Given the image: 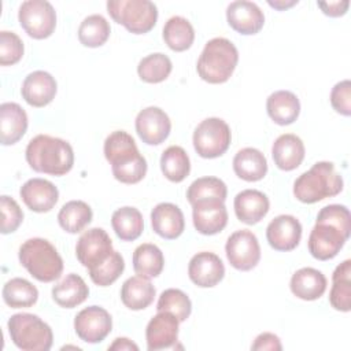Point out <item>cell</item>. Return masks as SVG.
Returning <instances> with one entry per match:
<instances>
[{
  "instance_id": "obj_1",
  "label": "cell",
  "mask_w": 351,
  "mask_h": 351,
  "mask_svg": "<svg viewBox=\"0 0 351 351\" xmlns=\"http://www.w3.org/2000/svg\"><path fill=\"white\" fill-rule=\"evenodd\" d=\"M104 156L112 176L122 184H137L147 174V160L140 154L134 138L125 130H115L104 140Z\"/></svg>"
},
{
  "instance_id": "obj_2",
  "label": "cell",
  "mask_w": 351,
  "mask_h": 351,
  "mask_svg": "<svg viewBox=\"0 0 351 351\" xmlns=\"http://www.w3.org/2000/svg\"><path fill=\"white\" fill-rule=\"evenodd\" d=\"M27 165L37 173L64 176L74 165V151L70 143L49 134L33 137L25 151Z\"/></svg>"
},
{
  "instance_id": "obj_3",
  "label": "cell",
  "mask_w": 351,
  "mask_h": 351,
  "mask_svg": "<svg viewBox=\"0 0 351 351\" xmlns=\"http://www.w3.org/2000/svg\"><path fill=\"white\" fill-rule=\"evenodd\" d=\"M343 191V178L332 162H317L302 173L293 182L295 197L307 204L339 195Z\"/></svg>"
},
{
  "instance_id": "obj_4",
  "label": "cell",
  "mask_w": 351,
  "mask_h": 351,
  "mask_svg": "<svg viewBox=\"0 0 351 351\" xmlns=\"http://www.w3.org/2000/svg\"><path fill=\"white\" fill-rule=\"evenodd\" d=\"M239 62V51L234 44L225 37L208 40L197 59L196 70L199 77L208 84L226 82Z\"/></svg>"
},
{
  "instance_id": "obj_5",
  "label": "cell",
  "mask_w": 351,
  "mask_h": 351,
  "mask_svg": "<svg viewBox=\"0 0 351 351\" xmlns=\"http://www.w3.org/2000/svg\"><path fill=\"white\" fill-rule=\"evenodd\" d=\"M18 258L30 276L41 282H52L62 276L63 259L47 239H27L21 244Z\"/></svg>"
},
{
  "instance_id": "obj_6",
  "label": "cell",
  "mask_w": 351,
  "mask_h": 351,
  "mask_svg": "<svg viewBox=\"0 0 351 351\" xmlns=\"http://www.w3.org/2000/svg\"><path fill=\"white\" fill-rule=\"evenodd\" d=\"M7 326L12 343L22 351H48L52 347V329L36 314H14Z\"/></svg>"
},
{
  "instance_id": "obj_7",
  "label": "cell",
  "mask_w": 351,
  "mask_h": 351,
  "mask_svg": "<svg viewBox=\"0 0 351 351\" xmlns=\"http://www.w3.org/2000/svg\"><path fill=\"white\" fill-rule=\"evenodd\" d=\"M107 12L133 34L148 33L158 21V8L149 0H108Z\"/></svg>"
},
{
  "instance_id": "obj_8",
  "label": "cell",
  "mask_w": 351,
  "mask_h": 351,
  "mask_svg": "<svg viewBox=\"0 0 351 351\" xmlns=\"http://www.w3.org/2000/svg\"><path fill=\"white\" fill-rule=\"evenodd\" d=\"M232 140L229 125L217 117L203 119L195 129L192 141L199 156L214 159L223 155Z\"/></svg>"
},
{
  "instance_id": "obj_9",
  "label": "cell",
  "mask_w": 351,
  "mask_h": 351,
  "mask_svg": "<svg viewBox=\"0 0 351 351\" xmlns=\"http://www.w3.org/2000/svg\"><path fill=\"white\" fill-rule=\"evenodd\" d=\"M18 21L30 37L44 40L55 30L56 12L49 1L26 0L19 7Z\"/></svg>"
},
{
  "instance_id": "obj_10",
  "label": "cell",
  "mask_w": 351,
  "mask_h": 351,
  "mask_svg": "<svg viewBox=\"0 0 351 351\" xmlns=\"http://www.w3.org/2000/svg\"><path fill=\"white\" fill-rule=\"evenodd\" d=\"M226 258L240 271L252 270L261 261V245L258 237L248 229L233 232L225 244Z\"/></svg>"
},
{
  "instance_id": "obj_11",
  "label": "cell",
  "mask_w": 351,
  "mask_h": 351,
  "mask_svg": "<svg viewBox=\"0 0 351 351\" xmlns=\"http://www.w3.org/2000/svg\"><path fill=\"white\" fill-rule=\"evenodd\" d=\"M112 251V241L103 228L88 229L75 244V256L88 270L103 263Z\"/></svg>"
},
{
  "instance_id": "obj_12",
  "label": "cell",
  "mask_w": 351,
  "mask_h": 351,
  "mask_svg": "<svg viewBox=\"0 0 351 351\" xmlns=\"http://www.w3.org/2000/svg\"><path fill=\"white\" fill-rule=\"evenodd\" d=\"M112 329V318L110 313L100 306H89L82 308L74 318V330L77 336L90 344L103 341Z\"/></svg>"
},
{
  "instance_id": "obj_13",
  "label": "cell",
  "mask_w": 351,
  "mask_h": 351,
  "mask_svg": "<svg viewBox=\"0 0 351 351\" xmlns=\"http://www.w3.org/2000/svg\"><path fill=\"white\" fill-rule=\"evenodd\" d=\"M134 126L143 143L148 145H159L169 137L171 121L162 108L149 106L137 114Z\"/></svg>"
},
{
  "instance_id": "obj_14",
  "label": "cell",
  "mask_w": 351,
  "mask_h": 351,
  "mask_svg": "<svg viewBox=\"0 0 351 351\" xmlns=\"http://www.w3.org/2000/svg\"><path fill=\"white\" fill-rule=\"evenodd\" d=\"M348 237L336 226L326 222H315L308 236V251L318 261L335 258Z\"/></svg>"
},
{
  "instance_id": "obj_15",
  "label": "cell",
  "mask_w": 351,
  "mask_h": 351,
  "mask_svg": "<svg viewBox=\"0 0 351 351\" xmlns=\"http://www.w3.org/2000/svg\"><path fill=\"white\" fill-rule=\"evenodd\" d=\"M195 229L204 236L222 232L228 223V210L222 200L208 199L192 204Z\"/></svg>"
},
{
  "instance_id": "obj_16",
  "label": "cell",
  "mask_w": 351,
  "mask_h": 351,
  "mask_svg": "<svg viewBox=\"0 0 351 351\" xmlns=\"http://www.w3.org/2000/svg\"><path fill=\"white\" fill-rule=\"evenodd\" d=\"M266 239L269 245L276 251H292L302 239V225L296 217L281 214L269 222Z\"/></svg>"
},
{
  "instance_id": "obj_17",
  "label": "cell",
  "mask_w": 351,
  "mask_h": 351,
  "mask_svg": "<svg viewBox=\"0 0 351 351\" xmlns=\"http://www.w3.org/2000/svg\"><path fill=\"white\" fill-rule=\"evenodd\" d=\"M226 21L237 33L251 36L261 32L265 25V15L256 3L236 0L226 8Z\"/></svg>"
},
{
  "instance_id": "obj_18",
  "label": "cell",
  "mask_w": 351,
  "mask_h": 351,
  "mask_svg": "<svg viewBox=\"0 0 351 351\" xmlns=\"http://www.w3.org/2000/svg\"><path fill=\"white\" fill-rule=\"evenodd\" d=\"M188 276L195 285L200 288H211L223 278L225 266L217 254L202 251L191 258Z\"/></svg>"
},
{
  "instance_id": "obj_19",
  "label": "cell",
  "mask_w": 351,
  "mask_h": 351,
  "mask_svg": "<svg viewBox=\"0 0 351 351\" xmlns=\"http://www.w3.org/2000/svg\"><path fill=\"white\" fill-rule=\"evenodd\" d=\"M180 321L169 311H158L145 328L147 348L149 351L170 348L177 343Z\"/></svg>"
},
{
  "instance_id": "obj_20",
  "label": "cell",
  "mask_w": 351,
  "mask_h": 351,
  "mask_svg": "<svg viewBox=\"0 0 351 351\" xmlns=\"http://www.w3.org/2000/svg\"><path fill=\"white\" fill-rule=\"evenodd\" d=\"M58 84L55 78L44 70H36L26 75L22 82L21 93L25 101L32 107H44L49 104L56 95Z\"/></svg>"
},
{
  "instance_id": "obj_21",
  "label": "cell",
  "mask_w": 351,
  "mask_h": 351,
  "mask_svg": "<svg viewBox=\"0 0 351 351\" xmlns=\"http://www.w3.org/2000/svg\"><path fill=\"white\" fill-rule=\"evenodd\" d=\"M19 195L26 204L34 213L51 211L59 199L58 188L48 180L30 178L19 189Z\"/></svg>"
},
{
  "instance_id": "obj_22",
  "label": "cell",
  "mask_w": 351,
  "mask_h": 351,
  "mask_svg": "<svg viewBox=\"0 0 351 351\" xmlns=\"http://www.w3.org/2000/svg\"><path fill=\"white\" fill-rule=\"evenodd\" d=\"M151 225L158 236L166 240H174L182 234L185 219L178 206L173 203H159L151 211Z\"/></svg>"
},
{
  "instance_id": "obj_23",
  "label": "cell",
  "mask_w": 351,
  "mask_h": 351,
  "mask_svg": "<svg viewBox=\"0 0 351 351\" xmlns=\"http://www.w3.org/2000/svg\"><path fill=\"white\" fill-rule=\"evenodd\" d=\"M233 207L239 221L247 225H255L269 213L270 202L269 197L258 189H244L236 195Z\"/></svg>"
},
{
  "instance_id": "obj_24",
  "label": "cell",
  "mask_w": 351,
  "mask_h": 351,
  "mask_svg": "<svg viewBox=\"0 0 351 351\" xmlns=\"http://www.w3.org/2000/svg\"><path fill=\"white\" fill-rule=\"evenodd\" d=\"M304 144L302 138L292 133L278 136L271 147L274 165L284 171H291L299 167L304 159Z\"/></svg>"
},
{
  "instance_id": "obj_25",
  "label": "cell",
  "mask_w": 351,
  "mask_h": 351,
  "mask_svg": "<svg viewBox=\"0 0 351 351\" xmlns=\"http://www.w3.org/2000/svg\"><path fill=\"white\" fill-rule=\"evenodd\" d=\"M27 130V114L14 101L0 106V141L3 145L18 143Z\"/></svg>"
},
{
  "instance_id": "obj_26",
  "label": "cell",
  "mask_w": 351,
  "mask_h": 351,
  "mask_svg": "<svg viewBox=\"0 0 351 351\" xmlns=\"http://www.w3.org/2000/svg\"><path fill=\"white\" fill-rule=\"evenodd\" d=\"M326 277L314 267L296 270L289 282L291 292L302 300H317L326 291Z\"/></svg>"
},
{
  "instance_id": "obj_27",
  "label": "cell",
  "mask_w": 351,
  "mask_h": 351,
  "mask_svg": "<svg viewBox=\"0 0 351 351\" xmlns=\"http://www.w3.org/2000/svg\"><path fill=\"white\" fill-rule=\"evenodd\" d=\"M266 111L274 123L291 125L300 114V101L291 90H276L266 100Z\"/></svg>"
},
{
  "instance_id": "obj_28",
  "label": "cell",
  "mask_w": 351,
  "mask_h": 351,
  "mask_svg": "<svg viewBox=\"0 0 351 351\" xmlns=\"http://www.w3.org/2000/svg\"><path fill=\"white\" fill-rule=\"evenodd\" d=\"M234 174L248 182L262 180L267 173L266 156L256 148L245 147L240 149L233 158Z\"/></svg>"
},
{
  "instance_id": "obj_29",
  "label": "cell",
  "mask_w": 351,
  "mask_h": 351,
  "mask_svg": "<svg viewBox=\"0 0 351 351\" xmlns=\"http://www.w3.org/2000/svg\"><path fill=\"white\" fill-rule=\"evenodd\" d=\"M89 296V288L84 278L70 273L52 288V299L64 308H74L84 303Z\"/></svg>"
},
{
  "instance_id": "obj_30",
  "label": "cell",
  "mask_w": 351,
  "mask_h": 351,
  "mask_svg": "<svg viewBox=\"0 0 351 351\" xmlns=\"http://www.w3.org/2000/svg\"><path fill=\"white\" fill-rule=\"evenodd\" d=\"M155 287L151 284L149 278L141 276L129 277L121 288V300L130 310H144L147 308L155 298Z\"/></svg>"
},
{
  "instance_id": "obj_31",
  "label": "cell",
  "mask_w": 351,
  "mask_h": 351,
  "mask_svg": "<svg viewBox=\"0 0 351 351\" xmlns=\"http://www.w3.org/2000/svg\"><path fill=\"white\" fill-rule=\"evenodd\" d=\"M330 306L343 313L351 310V261L341 262L332 274V288L329 292Z\"/></svg>"
},
{
  "instance_id": "obj_32",
  "label": "cell",
  "mask_w": 351,
  "mask_h": 351,
  "mask_svg": "<svg viewBox=\"0 0 351 351\" xmlns=\"http://www.w3.org/2000/svg\"><path fill=\"white\" fill-rule=\"evenodd\" d=\"M162 36L170 49L176 52H182L189 49L193 44L195 30L186 18L174 15L166 21Z\"/></svg>"
},
{
  "instance_id": "obj_33",
  "label": "cell",
  "mask_w": 351,
  "mask_h": 351,
  "mask_svg": "<svg viewBox=\"0 0 351 351\" xmlns=\"http://www.w3.org/2000/svg\"><path fill=\"white\" fill-rule=\"evenodd\" d=\"M111 225L115 234L122 241H133L141 236L144 219L136 207L125 206L112 213Z\"/></svg>"
},
{
  "instance_id": "obj_34",
  "label": "cell",
  "mask_w": 351,
  "mask_h": 351,
  "mask_svg": "<svg viewBox=\"0 0 351 351\" xmlns=\"http://www.w3.org/2000/svg\"><path fill=\"white\" fill-rule=\"evenodd\" d=\"M165 266V258L160 248L151 243L140 244L133 252V269L137 276L145 278L158 277Z\"/></svg>"
},
{
  "instance_id": "obj_35",
  "label": "cell",
  "mask_w": 351,
  "mask_h": 351,
  "mask_svg": "<svg viewBox=\"0 0 351 351\" xmlns=\"http://www.w3.org/2000/svg\"><path fill=\"white\" fill-rule=\"evenodd\" d=\"M93 213L88 203L82 200H70L64 203L58 214L60 228L67 233H80L92 221Z\"/></svg>"
},
{
  "instance_id": "obj_36",
  "label": "cell",
  "mask_w": 351,
  "mask_h": 351,
  "mask_svg": "<svg viewBox=\"0 0 351 351\" xmlns=\"http://www.w3.org/2000/svg\"><path fill=\"white\" fill-rule=\"evenodd\" d=\"M3 300L11 308H23L33 306L38 299L37 288L27 280L14 277L8 280L1 291Z\"/></svg>"
},
{
  "instance_id": "obj_37",
  "label": "cell",
  "mask_w": 351,
  "mask_h": 351,
  "mask_svg": "<svg viewBox=\"0 0 351 351\" xmlns=\"http://www.w3.org/2000/svg\"><path fill=\"white\" fill-rule=\"evenodd\" d=\"M160 170L171 182L184 181L191 171V160L185 149L180 145L167 147L160 156Z\"/></svg>"
},
{
  "instance_id": "obj_38",
  "label": "cell",
  "mask_w": 351,
  "mask_h": 351,
  "mask_svg": "<svg viewBox=\"0 0 351 351\" xmlns=\"http://www.w3.org/2000/svg\"><path fill=\"white\" fill-rule=\"evenodd\" d=\"M111 27L107 19L100 14L88 15L78 27V40L89 48L101 47L110 37Z\"/></svg>"
},
{
  "instance_id": "obj_39",
  "label": "cell",
  "mask_w": 351,
  "mask_h": 351,
  "mask_svg": "<svg viewBox=\"0 0 351 351\" xmlns=\"http://www.w3.org/2000/svg\"><path fill=\"white\" fill-rule=\"evenodd\" d=\"M173 64L167 55L162 52H155L147 55L138 62L137 74L141 81L148 84H158L165 81L171 73Z\"/></svg>"
},
{
  "instance_id": "obj_40",
  "label": "cell",
  "mask_w": 351,
  "mask_h": 351,
  "mask_svg": "<svg viewBox=\"0 0 351 351\" xmlns=\"http://www.w3.org/2000/svg\"><path fill=\"white\" fill-rule=\"evenodd\" d=\"M226 196V184L217 177H200L195 180L186 191V199L191 204L208 199H218L225 202Z\"/></svg>"
},
{
  "instance_id": "obj_41",
  "label": "cell",
  "mask_w": 351,
  "mask_h": 351,
  "mask_svg": "<svg viewBox=\"0 0 351 351\" xmlns=\"http://www.w3.org/2000/svg\"><path fill=\"white\" fill-rule=\"evenodd\" d=\"M156 310L169 311L176 315L180 322H184L189 318L192 313V303L188 295L181 289L169 288L160 293L156 303Z\"/></svg>"
},
{
  "instance_id": "obj_42",
  "label": "cell",
  "mask_w": 351,
  "mask_h": 351,
  "mask_svg": "<svg viewBox=\"0 0 351 351\" xmlns=\"http://www.w3.org/2000/svg\"><path fill=\"white\" fill-rule=\"evenodd\" d=\"M125 261L118 251H112L111 255L95 269L88 270L90 280L99 287H108L115 282L123 273Z\"/></svg>"
},
{
  "instance_id": "obj_43",
  "label": "cell",
  "mask_w": 351,
  "mask_h": 351,
  "mask_svg": "<svg viewBox=\"0 0 351 351\" xmlns=\"http://www.w3.org/2000/svg\"><path fill=\"white\" fill-rule=\"evenodd\" d=\"M23 41L21 37L8 30L0 32V64L10 66L18 63L23 56Z\"/></svg>"
},
{
  "instance_id": "obj_44",
  "label": "cell",
  "mask_w": 351,
  "mask_h": 351,
  "mask_svg": "<svg viewBox=\"0 0 351 351\" xmlns=\"http://www.w3.org/2000/svg\"><path fill=\"white\" fill-rule=\"evenodd\" d=\"M315 222H326L336 226L347 237L351 233V215L346 206L343 204H329L319 210Z\"/></svg>"
},
{
  "instance_id": "obj_45",
  "label": "cell",
  "mask_w": 351,
  "mask_h": 351,
  "mask_svg": "<svg viewBox=\"0 0 351 351\" xmlns=\"http://www.w3.org/2000/svg\"><path fill=\"white\" fill-rule=\"evenodd\" d=\"M0 207H1V228L0 232L3 234H8L15 232L23 221V213L16 203L15 199L1 195L0 196Z\"/></svg>"
},
{
  "instance_id": "obj_46",
  "label": "cell",
  "mask_w": 351,
  "mask_h": 351,
  "mask_svg": "<svg viewBox=\"0 0 351 351\" xmlns=\"http://www.w3.org/2000/svg\"><path fill=\"white\" fill-rule=\"evenodd\" d=\"M330 104L336 112H339L344 117L351 115V82H350V80H343L332 88Z\"/></svg>"
},
{
  "instance_id": "obj_47",
  "label": "cell",
  "mask_w": 351,
  "mask_h": 351,
  "mask_svg": "<svg viewBox=\"0 0 351 351\" xmlns=\"http://www.w3.org/2000/svg\"><path fill=\"white\" fill-rule=\"evenodd\" d=\"M251 350L254 351H280L282 350L281 346V340L277 335L270 333V332H263L261 335H258L254 340V343L251 344Z\"/></svg>"
},
{
  "instance_id": "obj_48",
  "label": "cell",
  "mask_w": 351,
  "mask_h": 351,
  "mask_svg": "<svg viewBox=\"0 0 351 351\" xmlns=\"http://www.w3.org/2000/svg\"><path fill=\"white\" fill-rule=\"evenodd\" d=\"M317 5L322 10V12L328 16H343L350 7L348 0H337V1H318Z\"/></svg>"
},
{
  "instance_id": "obj_49",
  "label": "cell",
  "mask_w": 351,
  "mask_h": 351,
  "mask_svg": "<svg viewBox=\"0 0 351 351\" xmlns=\"http://www.w3.org/2000/svg\"><path fill=\"white\" fill-rule=\"evenodd\" d=\"M108 350H117V351H125V350L130 351V350H133V351H137L138 346L128 337H117L114 340V343L108 346Z\"/></svg>"
},
{
  "instance_id": "obj_50",
  "label": "cell",
  "mask_w": 351,
  "mask_h": 351,
  "mask_svg": "<svg viewBox=\"0 0 351 351\" xmlns=\"http://www.w3.org/2000/svg\"><path fill=\"white\" fill-rule=\"evenodd\" d=\"M293 4H298V0H293V1H289V3H284V1H269V5L277 8V10H284V8H288V7H292Z\"/></svg>"
}]
</instances>
